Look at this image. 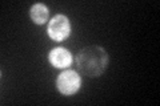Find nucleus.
Wrapping results in <instances>:
<instances>
[{
  "instance_id": "1",
  "label": "nucleus",
  "mask_w": 160,
  "mask_h": 106,
  "mask_svg": "<svg viewBox=\"0 0 160 106\" xmlns=\"http://www.w3.org/2000/svg\"><path fill=\"white\" fill-rule=\"evenodd\" d=\"M108 53L99 45H89L83 48L75 58L78 70L87 77H99L108 67Z\"/></svg>"
},
{
  "instance_id": "2",
  "label": "nucleus",
  "mask_w": 160,
  "mask_h": 106,
  "mask_svg": "<svg viewBox=\"0 0 160 106\" xmlns=\"http://www.w3.org/2000/svg\"><path fill=\"white\" fill-rule=\"evenodd\" d=\"M48 36L55 41H63L71 35V23L66 15H56L51 19L47 28Z\"/></svg>"
},
{
  "instance_id": "3",
  "label": "nucleus",
  "mask_w": 160,
  "mask_h": 106,
  "mask_svg": "<svg viewBox=\"0 0 160 106\" xmlns=\"http://www.w3.org/2000/svg\"><path fill=\"white\" fill-rule=\"evenodd\" d=\"M82 86V78L75 70H66L56 78V89L63 95H73Z\"/></svg>"
},
{
  "instance_id": "4",
  "label": "nucleus",
  "mask_w": 160,
  "mask_h": 106,
  "mask_svg": "<svg viewBox=\"0 0 160 106\" xmlns=\"http://www.w3.org/2000/svg\"><path fill=\"white\" fill-rule=\"evenodd\" d=\"M72 54L69 50H67L63 47H58L53 48L48 54V61L52 65L53 68L58 69H64L68 68L69 65L72 64Z\"/></svg>"
},
{
  "instance_id": "5",
  "label": "nucleus",
  "mask_w": 160,
  "mask_h": 106,
  "mask_svg": "<svg viewBox=\"0 0 160 106\" xmlns=\"http://www.w3.org/2000/svg\"><path fill=\"white\" fill-rule=\"evenodd\" d=\"M29 15H31V19H32V21L35 24L42 25L48 20L49 9H48V7L46 6V4L36 3L31 7V12H29Z\"/></svg>"
}]
</instances>
